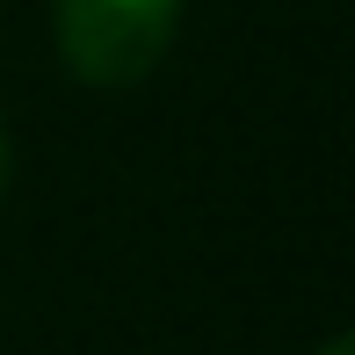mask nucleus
Here are the masks:
<instances>
[{
    "instance_id": "1",
    "label": "nucleus",
    "mask_w": 355,
    "mask_h": 355,
    "mask_svg": "<svg viewBox=\"0 0 355 355\" xmlns=\"http://www.w3.org/2000/svg\"><path fill=\"white\" fill-rule=\"evenodd\" d=\"M182 0H58V58L87 87H131L174 44Z\"/></svg>"
},
{
    "instance_id": "2",
    "label": "nucleus",
    "mask_w": 355,
    "mask_h": 355,
    "mask_svg": "<svg viewBox=\"0 0 355 355\" xmlns=\"http://www.w3.org/2000/svg\"><path fill=\"white\" fill-rule=\"evenodd\" d=\"M0 182H8V131H0Z\"/></svg>"
},
{
    "instance_id": "3",
    "label": "nucleus",
    "mask_w": 355,
    "mask_h": 355,
    "mask_svg": "<svg viewBox=\"0 0 355 355\" xmlns=\"http://www.w3.org/2000/svg\"><path fill=\"white\" fill-rule=\"evenodd\" d=\"M327 355H348V341H327Z\"/></svg>"
}]
</instances>
